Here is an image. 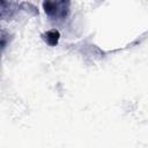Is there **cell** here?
Listing matches in <instances>:
<instances>
[{
	"instance_id": "6da1fadb",
	"label": "cell",
	"mask_w": 148,
	"mask_h": 148,
	"mask_svg": "<svg viewBox=\"0 0 148 148\" xmlns=\"http://www.w3.org/2000/svg\"><path fill=\"white\" fill-rule=\"evenodd\" d=\"M45 13L52 20H64L68 15L69 2L68 1H45L43 2Z\"/></svg>"
},
{
	"instance_id": "7a4b0ae2",
	"label": "cell",
	"mask_w": 148,
	"mask_h": 148,
	"mask_svg": "<svg viewBox=\"0 0 148 148\" xmlns=\"http://www.w3.org/2000/svg\"><path fill=\"white\" fill-rule=\"evenodd\" d=\"M59 38H60V34H59V31L56 30V29H52V30L47 31V32L44 35L45 42H46L49 45H51V46L57 45L58 42H59Z\"/></svg>"
}]
</instances>
